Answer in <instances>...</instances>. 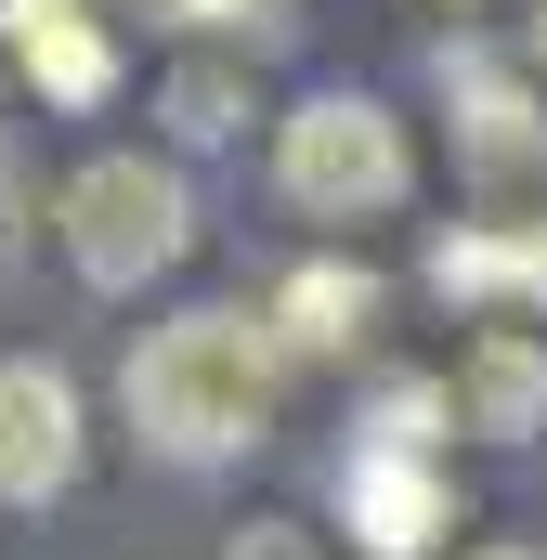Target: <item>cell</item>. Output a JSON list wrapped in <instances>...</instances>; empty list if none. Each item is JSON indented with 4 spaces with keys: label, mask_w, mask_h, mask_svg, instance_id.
I'll return each instance as SVG.
<instances>
[{
    "label": "cell",
    "mask_w": 547,
    "mask_h": 560,
    "mask_svg": "<svg viewBox=\"0 0 547 560\" xmlns=\"http://www.w3.org/2000/svg\"><path fill=\"white\" fill-rule=\"evenodd\" d=\"M339 509H352V548H365V560H417L430 535H443V482H430V456H379V443L339 456Z\"/></svg>",
    "instance_id": "obj_5"
},
{
    "label": "cell",
    "mask_w": 547,
    "mask_h": 560,
    "mask_svg": "<svg viewBox=\"0 0 547 560\" xmlns=\"http://www.w3.org/2000/svg\"><path fill=\"white\" fill-rule=\"evenodd\" d=\"M183 248H196V196H183L170 156H92L66 183V261L92 287H143V275H170Z\"/></svg>",
    "instance_id": "obj_2"
},
{
    "label": "cell",
    "mask_w": 547,
    "mask_h": 560,
    "mask_svg": "<svg viewBox=\"0 0 547 560\" xmlns=\"http://www.w3.org/2000/svg\"><path fill=\"white\" fill-rule=\"evenodd\" d=\"M66 482H79V378L39 352H0V495L53 509Z\"/></svg>",
    "instance_id": "obj_4"
},
{
    "label": "cell",
    "mask_w": 547,
    "mask_h": 560,
    "mask_svg": "<svg viewBox=\"0 0 547 560\" xmlns=\"http://www.w3.org/2000/svg\"><path fill=\"white\" fill-rule=\"evenodd\" d=\"M456 430H496V443H522V430L547 418V339H522V326H496L469 365H456Z\"/></svg>",
    "instance_id": "obj_7"
},
{
    "label": "cell",
    "mask_w": 547,
    "mask_h": 560,
    "mask_svg": "<svg viewBox=\"0 0 547 560\" xmlns=\"http://www.w3.org/2000/svg\"><path fill=\"white\" fill-rule=\"evenodd\" d=\"M156 105H170V131H183V143L248 131V79H235V66H170V92H156Z\"/></svg>",
    "instance_id": "obj_11"
},
{
    "label": "cell",
    "mask_w": 547,
    "mask_h": 560,
    "mask_svg": "<svg viewBox=\"0 0 547 560\" xmlns=\"http://www.w3.org/2000/svg\"><path fill=\"white\" fill-rule=\"evenodd\" d=\"M365 313H379V275L365 261H313V275H287V300H274V339L339 352V339H365Z\"/></svg>",
    "instance_id": "obj_8"
},
{
    "label": "cell",
    "mask_w": 547,
    "mask_h": 560,
    "mask_svg": "<svg viewBox=\"0 0 547 560\" xmlns=\"http://www.w3.org/2000/svg\"><path fill=\"white\" fill-rule=\"evenodd\" d=\"M430 287H443V300H456V287H469V300H496V287L547 300V222L535 235H443V248H430Z\"/></svg>",
    "instance_id": "obj_9"
},
{
    "label": "cell",
    "mask_w": 547,
    "mask_h": 560,
    "mask_svg": "<svg viewBox=\"0 0 547 560\" xmlns=\"http://www.w3.org/2000/svg\"><path fill=\"white\" fill-rule=\"evenodd\" d=\"M535 52H547V13H535Z\"/></svg>",
    "instance_id": "obj_15"
},
{
    "label": "cell",
    "mask_w": 547,
    "mask_h": 560,
    "mask_svg": "<svg viewBox=\"0 0 547 560\" xmlns=\"http://www.w3.org/2000/svg\"><path fill=\"white\" fill-rule=\"evenodd\" d=\"M170 13H183V26H274L287 0H170Z\"/></svg>",
    "instance_id": "obj_13"
},
{
    "label": "cell",
    "mask_w": 547,
    "mask_h": 560,
    "mask_svg": "<svg viewBox=\"0 0 547 560\" xmlns=\"http://www.w3.org/2000/svg\"><path fill=\"white\" fill-rule=\"evenodd\" d=\"M118 392H131V430L156 456H183V469L248 456L261 418H274V326H248V313H170L131 352Z\"/></svg>",
    "instance_id": "obj_1"
},
{
    "label": "cell",
    "mask_w": 547,
    "mask_h": 560,
    "mask_svg": "<svg viewBox=\"0 0 547 560\" xmlns=\"http://www.w3.org/2000/svg\"><path fill=\"white\" fill-rule=\"evenodd\" d=\"M443 79H456V105H469V156H482V170H522V156L547 143V131H535V105H522V92L482 66V52H443Z\"/></svg>",
    "instance_id": "obj_10"
},
{
    "label": "cell",
    "mask_w": 547,
    "mask_h": 560,
    "mask_svg": "<svg viewBox=\"0 0 547 560\" xmlns=\"http://www.w3.org/2000/svg\"><path fill=\"white\" fill-rule=\"evenodd\" d=\"M0 26H13V52H26V79L53 105H105L118 92V39L92 26V0H0Z\"/></svg>",
    "instance_id": "obj_6"
},
{
    "label": "cell",
    "mask_w": 547,
    "mask_h": 560,
    "mask_svg": "<svg viewBox=\"0 0 547 560\" xmlns=\"http://www.w3.org/2000/svg\"><path fill=\"white\" fill-rule=\"evenodd\" d=\"M482 560H535V548H482Z\"/></svg>",
    "instance_id": "obj_14"
},
{
    "label": "cell",
    "mask_w": 547,
    "mask_h": 560,
    "mask_svg": "<svg viewBox=\"0 0 547 560\" xmlns=\"http://www.w3.org/2000/svg\"><path fill=\"white\" fill-rule=\"evenodd\" d=\"M405 118L379 105V92H313L300 118H287V143H274V183L313 209V222H365V209H392L405 196Z\"/></svg>",
    "instance_id": "obj_3"
},
{
    "label": "cell",
    "mask_w": 547,
    "mask_h": 560,
    "mask_svg": "<svg viewBox=\"0 0 547 560\" xmlns=\"http://www.w3.org/2000/svg\"><path fill=\"white\" fill-rule=\"evenodd\" d=\"M222 560H313V535H300V522H248Z\"/></svg>",
    "instance_id": "obj_12"
}]
</instances>
